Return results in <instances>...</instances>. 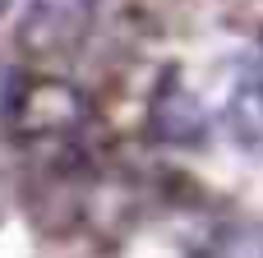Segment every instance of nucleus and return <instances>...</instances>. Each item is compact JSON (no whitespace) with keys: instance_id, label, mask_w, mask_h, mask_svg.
<instances>
[{"instance_id":"1","label":"nucleus","mask_w":263,"mask_h":258,"mask_svg":"<svg viewBox=\"0 0 263 258\" xmlns=\"http://www.w3.org/2000/svg\"><path fill=\"white\" fill-rule=\"evenodd\" d=\"M97 0H28L18 18V51L28 55H69L92 32Z\"/></svg>"},{"instance_id":"2","label":"nucleus","mask_w":263,"mask_h":258,"mask_svg":"<svg viewBox=\"0 0 263 258\" xmlns=\"http://www.w3.org/2000/svg\"><path fill=\"white\" fill-rule=\"evenodd\" d=\"M153 134L162 143H176V148H194V143L208 138L203 102L180 83V74H166V83L153 97Z\"/></svg>"},{"instance_id":"3","label":"nucleus","mask_w":263,"mask_h":258,"mask_svg":"<svg viewBox=\"0 0 263 258\" xmlns=\"http://www.w3.org/2000/svg\"><path fill=\"white\" fill-rule=\"evenodd\" d=\"M227 129L236 148L263 157V55H245L236 65L231 97H227Z\"/></svg>"},{"instance_id":"4","label":"nucleus","mask_w":263,"mask_h":258,"mask_svg":"<svg viewBox=\"0 0 263 258\" xmlns=\"http://www.w3.org/2000/svg\"><path fill=\"white\" fill-rule=\"evenodd\" d=\"M14 120L28 134H55V129H74L83 125V97L69 83H32L23 88V97L14 102Z\"/></svg>"},{"instance_id":"5","label":"nucleus","mask_w":263,"mask_h":258,"mask_svg":"<svg viewBox=\"0 0 263 258\" xmlns=\"http://www.w3.org/2000/svg\"><path fill=\"white\" fill-rule=\"evenodd\" d=\"M0 9H5V0H0Z\"/></svg>"}]
</instances>
